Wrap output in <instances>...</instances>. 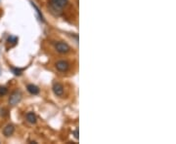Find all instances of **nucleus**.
I'll use <instances>...</instances> for the list:
<instances>
[{
  "label": "nucleus",
  "instance_id": "nucleus-5",
  "mask_svg": "<svg viewBox=\"0 0 176 144\" xmlns=\"http://www.w3.org/2000/svg\"><path fill=\"white\" fill-rule=\"evenodd\" d=\"M14 132H15V127H14L12 124L7 125L6 127L3 129V134L6 136V137H9V136L12 135V134L14 133Z\"/></svg>",
  "mask_w": 176,
  "mask_h": 144
},
{
  "label": "nucleus",
  "instance_id": "nucleus-4",
  "mask_svg": "<svg viewBox=\"0 0 176 144\" xmlns=\"http://www.w3.org/2000/svg\"><path fill=\"white\" fill-rule=\"evenodd\" d=\"M68 67H70V64H68V62L66 60H59V61H57V63H56V68L61 72L68 71Z\"/></svg>",
  "mask_w": 176,
  "mask_h": 144
},
{
  "label": "nucleus",
  "instance_id": "nucleus-3",
  "mask_svg": "<svg viewBox=\"0 0 176 144\" xmlns=\"http://www.w3.org/2000/svg\"><path fill=\"white\" fill-rule=\"evenodd\" d=\"M21 99H22V93L20 92H14L12 95H11L10 98H9V104L14 106V105L19 103L21 101Z\"/></svg>",
  "mask_w": 176,
  "mask_h": 144
},
{
  "label": "nucleus",
  "instance_id": "nucleus-12",
  "mask_svg": "<svg viewBox=\"0 0 176 144\" xmlns=\"http://www.w3.org/2000/svg\"><path fill=\"white\" fill-rule=\"evenodd\" d=\"M13 71L15 75H21V72L23 71V69H15V68H13Z\"/></svg>",
  "mask_w": 176,
  "mask_h": 144
},
{
  "label": "nucleus",
  "instance_id": "nucleus-2",
  "mask_svg": "<svg viewBox=\"0 0 176 144\" xmlns=\"http://www.w3.org/2000/svg\"><path fill=\"white\" fill-rule=\"evenodd\" d=\"M55 49L60 54H67V53L70 52V47L65 42H57L55 44Z\"/></svg>",
  "mask_w": 176,
  "mask_h": 144
},
{
  "label": "nucleus",
  "instance_id": "nucleus-11",
  "mask_svg": "<svg viewBox=\"0 0 176 144\" xmlns=\"http://www.w3.org/2000/svg\"><path fill=\"white\" fill-rule=\"evenodd\" d=\"M18 41V38L17 37H14V36H10V37L8 38V42L9 43H13V44H15L16 42Z\"/></svg>",
  "mask_w": 176,
  "mask_h": 144
},
{
  "label": "nucleus",
  "instance_id": "nucleus-1",
  "mask_svg": "<svg viewBox=\"0 0 176 144\" xmlns=\"http://www.w3.org/2000/svg\"><path fill=\"white\" fill-rule=\"evenodd\" d=\"M68 4V0H49V9L51 13L59 16L62 13V9Z\"/></svg>",
  "mask_w": 176,
  "mask_h": 144
},
{
  "label": "nucleus",
  "instance_id": "nucleus-10",
  "mask_svg": "<svg viewBox=\"0 0 176 144\" xmlns=\"http://www.w3.org/2000/svg\"><path fill=\"white\" fill-rule=\"evenodd\" d=\"M7 93H8V90H7L6 87H0V97L5 95Z\"/></svg>",
  "mask_w": 176,
  "mask_h": 144
},
{
  "label": "nucleus",
  "instance_id": "nucleus-7",
  "mask_svg": "<svg viewBox=\"0 0 176 144\" xmlns=\"http://www.w3.org/2000/svg\"><path fill=\"white\" fill-rule=\"evenodd\" d=\"M27 92L29 93H31V95H38V93H39V89H38V87L33 85V84L27 85Z\"/></svg>",
  "mask_w": 176,
  "mask_h": 144
},
{
  "label": "nucleus",
  "instance_id": "nucleus-6",
  "mask_svg": "<svg viewBox=\"0 0 176 144\" xmlns=\"http://www.w3.org/2000/svg\"><path fill=\"white\" fill-rule=\"evenodd\" d=\"M53 92L57 97H62L64 95V87L61 84L57 83L53 86Z\"/></svg>",
  "mask_w": 176,
  "mask_h": 144
},
{
  "label": "nucleus",
  "instance_id": "nucleus-9",
  "mask_svg": "<svg viewBox=\"0 0 176 144\" xmlns=\"http://www.w3.org/2000/svg\"><path fill=\"white\" fill-rule=\"evenodd\" d=\"M31 5H33V8L36 10V13H37L38 17H39V20H42V22H45V20H44V18H43V16H42V14H41V12L39 11V9L37 8V6H36L35 4L33 3V2H31Z\"/></svg>",
  "mask_w": 176,
  "mask_h": 144
},
{
  "label": "nucleus",
  "instance_id": "nucleus-13",
  "mask_svg": "<svg viewBox=\"0 0 176 144\" xmlns=\"http://www.w3.org/2000/svg\"><path fill=\"white\" fill-rule=\"evenodd\" d=\"M74 137L76 139H78V130H75L74 132Z\"/></svg>",
  "mask_w": 176,
  "mask_h": 144
},
{
  "label": "nucleus",
  "instance_id": "nucleus-8",
  "mask_svg": "<svg viewBox=\"0 0 176 144\" xmlns=\"http://www.w3.org/2000/svg\"><path fill=\"white\" fill-rule=\"evenodd\" d=\"M27 122H29L31 124H35L36 121H37V118H36V115L33 113V112H29L27 114Z\"/></svg>",
  "mask_w": 176,
  "mask_h": 144
}]
</instances>
